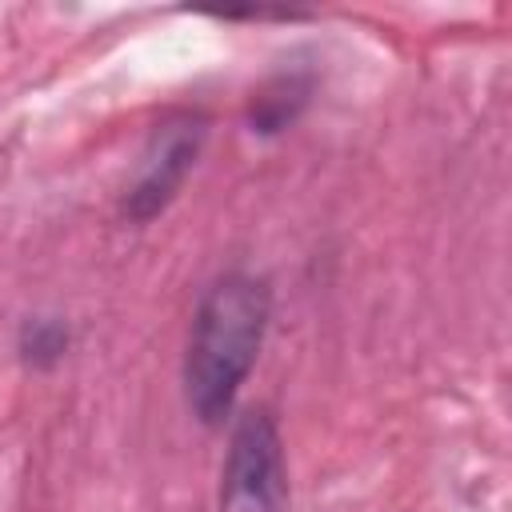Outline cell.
Returning a JSON list of instances; mask_svg holds the SVG:
<instances>
[{
    "mask_svg": "<svg viewBox=\"0 0 512 512\" xmlns=\"http://www.w3.org/2000/svg\"><path fill=\"white\" fill-rule=\"evenodd\" d=\"M72 344V332L60 316H28L20 324V336H16V352L28 368H52L64 360Z\"/></svg>",
    "mask_w": 512,
    "mask_h": 512,
    "instance_id": "5b68a950",
    "label": "cell"
},
{
    "mask_svg": "<svg viewBox=\"0 0 512 512\" xmlns=\"http://www.w3.org/2000/svg\"><path fill=\"white\" fill-rule=\"evenodd\" d=\"M288 464L284 440L268 408H248L232 420L220 468V512H284Z\"/></svg>",
    "mask_w": 512,
    "mask_h": 512,
    "instance_id": "7a4b0ae2",
    "label": "cell"
},
{
    "mask_svg": "<svg viewBox=\"0 0 512 512\" xmlns=\"http://www.w3.org/2000/svg\"><path fill=\"white\" fill-rule=\"evenodd\" d=\"M268 320L272 288L252 272H224L200 292L184 344V400L204 428L232 420L236 396L264 348Z\"/></svg>",
    "mask_w": 512,
    "mask_h": 512,
    "instance_id": "6da1fadb",
    "label": "cell"
},
{
    "mask_svg": "<svg viewBox=\"0 0 512 512\" xmlns=\"http://www.w3.org/2000/svg\"><path fill=\"white\" fill-rule=\"evenodd\" d=\"M204 140H208L204 112H196V108L168 112L148 132V140L140 148V160H136V172H132L128 188L120 196L124 220H132V224L156 220L176 200V192L184 188L188 172L196 168V160L204 152Z\"/></svg>",
    "mask_w": 512,
    "mask_h": 512,
    "instance_id": "3957f363",
    "label": "cell"
},
{
    "mask_svg": "<svg viewBox=\"0 0 512 512\" xmlns=\"http://www.w3.org/2000/svg\"><path fill=\"white\" fill-rule=\"evenodd\" d=\"M308 96H312V76L308 72H276L248 100V124H252V132H260V136L284 132L304 112Z\"/></svg>",
    "mask_w": 512,
    "mask_h": 512,
    "instance_id": "277c9868",
    "label": "cell"
}]
</instances>
